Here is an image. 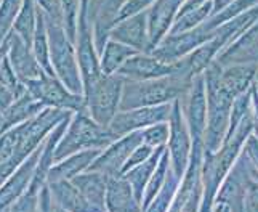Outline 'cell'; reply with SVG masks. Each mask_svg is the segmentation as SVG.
Here are the masks:
<instances>
[{
    "instance_id": "8992f818",
    "label": "cell",
    "mask_w": 258,
    "mask_h": 212,
    "mask_svg": "<svg viewBox=\"0 0 258 212\" xmlns=\"http://www.w3.org/2000/svg\"><path fill=\"white\" fill-rule=\"evenodd\" d=\"M123 81L125 79L117 73L103 74L98 81L84 90L87 113L106 127L109 126V122L120 108Z\"/></svg>"
},
{
    "instance_id": "d590c367",
    "label": "cell",
    "mask_w": 258,
    "mask_h": 212,
    "mask_svg": "<svg viewBox=\"0 0 258 212\" xmlns=\"http://www.w3.org/2000/svg\"><path fill=\"white\" fill-rule=\"evenodd\" d=\"M180 182L181 179L178 177L172 169L170 172H168L167 175V180L164 183V187L161 188V191L157 193V196L154 198V201L151 202L149 207L146 210H151V212H162V210H168L172 206V202H173V198H175V194L178 191V187H180Z\"/></svg>"
},
{
    "instance_id": "4316f807",
    "label": "cell",
    "mask_w": 258,
    "mask_h": 212,
    "mask_svg": "<svg viewBox=\"0 0 258 212\" xmlns=\"http://www.w3.org/2000/svg\"><path fill=\"white\" fill-rule=\"evenodd\" d=\"M165 146H159L156 148V151L151 154L145 163H141L138 166H135L133 169L127 171L125 174H122V177L125 180H128V183L132 185L133 191H135V196L137 199L143 204V196H145V190L148 187V183L153 177L156 167L159 164V159H161L162 153H164ZM143 207V206H141Z\"/></svg>"
},
{
    "instance_id": "7402d4cb",
    "label": "cell",
    "mask_w": 258,
    "mask_h": 212,
    "mask_svg": "<svg viewBox=\"0 0 258 212\" xmlns=\"http://www.w3.org/2000/svg\"><path fill=\"white\" fill-rule=\"evenodd\" d=\"M43 108H45V106L35 100L32 93L26 88V92L18 96V98L2 113V118H0V135H2L4 132L10 130L12 127L20 126V124L32 119L34 116H37Z\"/></svg>"
},
{
    "instance_id": "484cf974",
    "label": "cell",
    "mask_w": 258,
    "mask_h": 212,
    "mask_svg": "<svg viewBox=\"0 0 258 212\" xmlns=\"http://www.w3.org/2000/svg\"><path fill=\"white\" fill-rule=\"evenodd\" d=\"M47 183L51 191L53 202H55V210H92L90 204L73 183V180H55Z\"/></svg>"
},
{
    "instance_id": "83f0119b",
    "label": "cell",
    "mask_w": 258,
    "mask_h": 212,
    "mask_svg": "<svg viewBox=\"0 0 258 212\" xmlns=\"http://www.w3.org/2000/svg\"><path fill=\"white\" fill-rule=\"evenodd\" d=\"M138 50L132 48L130 45L117 42L114 39H108L104 43V48L100 53V61H101V69L104 74H115L120 69V66L125 61L133 57Z\"/></svg>"
},
{
    "instance_id": "52a82bcc",
    "label": "cell",
    "mask_w": 258,
    "mask_h": 212,
    "mask_svg": "<svg viewBox=\"0 0 258 212\" xmlns=\"http://www.w3.org/2000/svg\"><path fill=\"white\" fill-rule=\"evenodd\" d=\"M204 140H192V149L189 163L181 177L180 187L173 198V202L168 210L172 212H191L201 210L204 196Z\"/></svg>"
},
{
    "instance_id": "4fadbf2b",
    "label": "cell",
    "mask_w": 258,
    "mask_h": 212,
    "mask_svg": "<svg viewBox=\"0 0 258 212\" xmlns=\"http://www.w3.org/2000/svg\"><path fill=\"white\" fill-rule=\"evenodd\" d=\"M143 143L141 130L130 132V134L115 138L109 146H106L98 157L88 167V171H96L106 174L108 177H120L123 166L128 161L132 151L138 145Z\"/></svg>"
},
{
    "instance_id": "30bf717a",
    "label": "cell",
    "mask_w": 258,
    "mask_h": 212,
    "mask_svg": "<svg viewBox=\"0 0 258 212\" xmlns=\"http://www.w3.org/2000/svg\"><path fill=\"white\" fill-rule=\"evenodd\" d=\"M168 127H170V135H168L167 149L168 154H170L172 171L181 179L189 163V156L192 149V137L188 127V122L184 119L180 100H175L172 103V114L168 118Z\"/></svg>"
},
{
    "instance_id": "d4e9b609",
    "label": "cell",
    "mask_w": 258,
    "mask_h": 212,
    "mask_svg": "<svg viewBox=\"0 0 258 212\" xmlns=\"http://www.w3.org/2000/svg\"><path fill=\"white\" fill-rule=\"evenodd\" d=\"M258 77V65H228L221 66L220 79L228 92L234 96L247 92Z\"/></svg>"
},
{
    "instance_id": "ac0fdd59",
    "label": "cell",
    "mask_w": 258,
    "mask_h": 212,
    "mask_svg": "<svg viewBox=\"0 0 258 212\" xmlns=\"http://www.w3.org/2000/svg\"><path fill=\"white\" fill-rule=\"evenodd\" d=\"M109 39L125 43L138 51H153L149 40L146 10L115 23L109 32Z\"/></svg>"
},
{
    "instance_id": "ba28073f",
    "label": "cell",
    "mask_w": 258,
    "mask_h": 212,
    "mask_svg": "<svg viewBox=\"0 0 258 212\" xmlns=\"http://www.w3.org/2000/svg\"><path fill=\"white\" fill-rule=\"evenodd\" d=\"M252 161L242 149L241 156L237 157V161L225 177L223 183L220 185L217 196L213 199L212 210H244L247 185L252 179Z\"/></svg>"
},
{
    "instance_id": "f1b7e54d",
    "label": "cell",
    "mask_w": 258,
    "mask_h": 212,
    "mask_svg": "<svg viewBox=\"0 0 258 212\" xmlns=\"http://www.w3.org/2000/svg\"><path fill=\"white\" fill-rule=\"evenodd\" d=\"M37 15H39L37 0H23L21 10L18 13L13 28V32L20 35L23 40L31 43V45H32L35 26H37Z\"/></svg>"
},
{
    "instance_id": "681fc988",
    "label": "cell",
    "mask_w": 258,
    "mask_h": 212,
    "mask_svg": "<svg viewBox=\"0 0 258 212\" xmlns=\"http://www.w3.org/2000/svg\"><path fill=\"white\" fill-rule=\"evenodd\" d=\"M256 84H258V77H256Z\"/></svg>"
},
{
    "instance_id": "5b68a950",
    "label": "cell",
    "mask_w": 258,
    "mask_h": 212,
    "mask_svg": "<svg viewBox=\"0 0 258 212\" xmlns=\"http://www.w3.org/2000/svg\"><path fill=\"white\" fill-rule=\"evenodd\" d=\"M115 140L109 127L95 121L87 111L73 114L63 137L59 138L55 151V163L82 149L100 148L104 149Z\"/></svg>"
},
{
    "instance_id": "60d3db41",
    "label": "cell",
    "mask_w": 258,
    "mask_h": 212,
    "mask_svg": "<svg viewBox=\"0 0 258 212\" xmlns=\"http://www.w3.org/2000/svg\"><path fill=\"white\" fill-rule=\"evenodd\" d=\"M244 153L248 156V159H250L252 164L255 166V169L258 171V137L253 132L244 143Z\"/></svg>"
},
{
    "instance_id": "f546056e",
    "label": "cell",
    "mask_w": 258,
    "mask_h": 212,
    "mask_svg": "<svg viewBox=\"0 0 258 212\" xmlns=\"http://www.w3.org/2000/svg\"><path fill=\"white\" fill-rule=\"evenodd\" d=\"M32 50L35 53V58L39 60L40 66L50 74H55L50 61V47H48V32H47V23L45 15L39 5V15H37V26H35L34 39H32Z\"/></svg>"
},
{
    "instance_id": "5bb4252c",
    "label": "cell",
    "mask_w": 258,
    "mask_h": 212,
    "mask_svg": "<svg viewBox=\"0 0 258 212\" xmlns=\"http://www.w3.org/2000/svg\"><path fill=\"white\" fill-rule=\"evenodd\" d=\"M180 101L192 140H204L207 127V90L204 73L194 76L191 88Z\"/></svg>"
},
{
    "instance_id": "277c9868",
    "label": "cell",
    "mask_w": 258,
    "mask_h": 212,
    "mask_svg": "<svg viewBox=\"0 0 258 212\" xmlns=\"http://www.w3.org/2000/svg\"><path fill=\"white\" fill-rule=\"evenodd\" d=\"M45 23L48 32V47H50V61L55 74L61 79L69 90L77 95H84V82L77 58V47L69 37L61 21L48 16L45 12Z\"/></svg>"
},
{
    "instance_id": "44dd1931",
    "label": "cell",
    "mask_w": 258,
    "mask_h": 212,
    "mask_svg": "<svg viewBox=\"0 0 258 212\" xmlns=\"http://www.w3.org/2000/svg\"><path fill=\"white\" fill-rule=\"evenodd\" d=\"M109 179L106 174L96 171H85L73 179V183L82 193V196L90 204L92 210H106V191Z\"/></svg>"
},
{
    "instance_id": "cb8c5ba5",
    "label": "cell",
    "mask_w": 258,
    "mask_h": 212,
    "mask_svg": "<svg viewBox=\"0 0 258 212\" xmlns=\"http://www.w3.org/2000/svg\"><path fill=\"white\" fill-rule=\"evenodd\" d=\"M106 210L109 212H137L143 210L132 185L123 177H111L106 191Z\"/></svg>"
},
{
    "instance_id": "7bdbcfd3",
    "label": "cell",
    "mask_w": 258,
    "mask_h": 212,
    "mask_svg": "<svg viewBox=\"0 0 258 212\" xmlns=\"http://www.w3.org/2000/svg\"><path fill=\"white\" fill-rule=\"evenodd\" d=\"M39 210H55V202H53V196L48 183L42 188L39 194Z\"/></svg>"
},
{
    "instance_id": "7a4b0ae2",
    "label": "cell",
    "mask_w": 258,
    "mask_h": 212,
    "mask_svg": "<svg viewBox=\"0 0 258 212\" xmlns=\"http://www.w3.org/2000/svg\"><path fill=\"white\" fill-rule=\"evenodd\" d=\"M253 132V118L252 108L245 114V118L239 122L231 135H228L220 149L215 153H207L204 149V167H202V179H204V196L201 210H212L213 199H215L220 185L223 183L225 177L234 166L237 157L241 156L244 143Z\"/></svg>"
},
{
    "instance_id": "f35d334b",
    "label": "cell",
    "mask_w": 258,
    "mask_h": 212,
    "mask_svg": "<svg viewBox=\"0 0 258 212\" xmlns=\"http://www.w3.org/2000/svg\"><path fill=\"white\" fill-rule=\"evenodd\" d=\"M156 0H127L123 7L120 8L119 12V16H117V21L123 20V18H128L135 13H140V12H145L148 8L153 5Z\"/></svg>"
},
{
    "instance_id": "603a6c76",
    "label": "cell",
    "mask_w": 258,
    "mask_h": 212,
    "mask_svg": "<svg viewBox=\"0 0 258 212\" xmlns=\"http://www.w3.org/2000/svg\"><path fill=\"white\" fill-rule=\"evenodd\" d=\"M101 151L103 149H100V148L82 149V151H77V153L71 154L64 159H61V161H58L51 166L47 182L73 180L74 177H77L79 174L85 172Z\"/></svg>"
},
{
    "instance_id": "2e32d148",
    "label": "cell",
    "mask_w": 258,
    "mask_h": 212,
    "mask_svg": "<svg viewBox=\"0 0 258 212\" xmlns=\"http://www.w3.org/2000/svg\"><path fill=\"white\" fill-rule=\"evenodd\" d=\"M42 146L43 145H40L31 156L26 157L0 187V210H10L15 202L29 188L42 153Z\"/></svg>"
},
{
    "instance_id": "9c48e42d",
    "label": "cell",
    "mask_w": 258,
    "mask_h": 212,
    "mask_svg": "<svg viewBox=\"0 0 258 212\" xmlns=\"http://www.w3.org/2000/svg\"><path fill=\"white\" fill-rule=\"evenodd\" d=\"M26 88L45 108H58L64 111H87L84 95H77L61 82L56 74L43 73L39 79L26 84Z\"/></svg>"
},
{
    "instance_id": "7dc6e473",
    "label": "cell",
    "mask_w": 258,
    "mask_h": 212,
    "mask_svg": "<svg viewBox=\"0 0 258 212\" xmlns=\"http://www.w3.org/2000/svg\"><path fill=\"white\" fill-rule=\"evenodd\" d=\"M252 175H253V177H255V179H256V180H258V171H256V169H255V166H253V167H252Z\"/></svg>"
},
{
    "instance_id": "ffe728a7",
    "label": "cell",
    "mask_w": 258,
    "mask_h": 212,
    "mask_svg": "<svg viewBox=\"0 0 258 212\" xmlns=\"http://www.w3.org/2000/svg\"><path fill=\"white\" fill-rule=\"evenodd\" d=\"M183 2L184 0H156V2L146 10L149 40H151L153 50L165 39V35L170 32Z\"/></svg>"
},
{
    "instance_id": "e0dca14e",
    "label": "cell",
    "mask_w": 258,
    "mask_h": 212,
    "mask_svg": "<svg viewBox=\"0 0 258 212\" xmlns=\"http://www.w3.org/2000/svg\"><path fill=\"white\" fill-rule=\"evenodd\" d=\"M7 57L10 60V63L15 69L16 76L20 77V81L26 85L31 81L39 79L43 73H47L39 63V60L35 58V53L32 50V45L23 40L20 35L12 32L8 37V50Z\"/></svg>"
},
{
    "instance_id": "d6986e66",
    "label": "cell",
    "mask_w": 258,
    "mask_h": 212,
    "mask_svg": "<svg viewBox=\"0 0 258 212\" xmlns=\"http://www.w3.org/2000/svg\"><path fill=\"white\" fill-rule=\"evenodd\" d=\"M215 61L221 66L258 65V20L234 42L221 50Z\"/></svg>"
},
{
    "instance_id": "6da1fadb",
    "label": "cell",
    "mask_w": 258,
    "mask_h": 212,
    "mask_svg": "<svg viewBox=\"0 0 258 212\" xmlns=\"http://www.w3.org/2000/svg\"><path fill=\"white\" fill-rule=\"evenodd\" d=\"M192 79L194 76L191 74L188 66H186V61L181 69H178L168 76L146 79V81L125 79L122 87L119 111L140 108V106H156V104L172 103L175 100H181L191 88Z\"/></svg>"
},
{
    "instance_id": "8d00e7d4",
    "label": "cell",
    "mask_w": 258,
    "mask_h": 212,
    "mask_svg": "<svg viewBox=\"0 0 258 212\" xmlns=\"http://www.w3.org/2000/svg\"><path fill=\"white\" fill-rule=\"evenodd\" d=\"M141 134H143V143L153 148L167 146L168 135H170V127H168V122H157L143 129Z\"/></svg>"
},
{
    "instance_id": "1f68e13d",
    "label": "cell",
    "mask_w": 258,
    "mask_h": 212,
    "mask_svg": "<svg viewBox=\"0 0 258 212\" xmlns=\"http://www.w3.org/2000/svg\"><path fill=\"white\" fill-rule=\"evenodd\" d=\"M172 169V164H170V154H168V149L165 146L164 153L161 156V159H159V164L156 167V171L153 174V177H151V180L148 183V187L145 190V196H143V210H146L149 207L151 202L154 201V198L157 196V193L161 191V188L164 187V183L167 180V175L168 172H170Z\"/></svg>"
},
{
    "instance_id": "9a60e30c",
    "label": "cell",
    "mask_w": 258,
    "mask_h": 212,
    "mask_svg": "<svg viewBox=\"0 0 258 212\" xmlns=\"http://www.w3.org/2000/svg\"><path fill=\"white\" fill-rule=\"evenodd\" d=\"M213 31H209L206 24L201 23L199 26H196V28L189 31H184L180 34H167L165 39L153 50V53L168 61H178L184 58L186 55H189L198 47H201L204 42L212 39Z\"/></svg>"
},
{
    "instance_id": "74e56055",
    "label": "cell",
    "mask_w": 258,
    "mask_h": 212,
    "mask_svg": "<svg viewBox=\"0 0 258 212\" xmlns=\"http://www.w3.org/2000/svg\"><path fill=\"white\" fill-rule=\"evenodd\" d=\"M154 151H156V148L149 146V145H146V143L138 145V146L132 151L130 157H128V161L125 163V166H123L122 174H125L127 171L133 169V167H135V166H138V164H141V163H145L146 159H148L151 154H153Z\"/></svg>"
},
{
    "instance_id": "d6a6232c",
    "label": "cell",
    "mask_w": 258,
    "mask_h": 212,
    "mask_svg": "<svg viewBox=\"0 0 258 212\" xmlns=\"http://www.w3.org/2000/svg\"><path fill=\"white\" fill-rule=\"evenodd\" d=\"M258 5V0H233L229 5H226L223 10H220L217 13H212L206 21H204V24H206V28L209 31H213L215 28H218V26H221L223 23L233 20V18L242 15L244 12H247L248 8H252Z\"/></svg>"
},
{
    "instance_id": "e575fe53",
    "label": "cell",
    "mask_w": 258,
    "mask_h": 212,
    "mask_svg": "<svg viewBox=\"0 0 258 212\" xmlns=\"http://www.w3.org/2000/svg\"><path fill=\"white\" fill-rule=\"evenodd\" d=\"M23 0H0V47L13 32L15 21L21 10Z\"/></svg>"
},
{
    "instance_id": "bcb514c9",
    "label": "cell",
    "mask_w": 258,
    "mask_h": 212,
    "mask_svg": "<svg viewBox=\"0 0 258 212\" xmlns=\"http://www.w3.org/2000/svg\"><path fill=\"white\" fill-rule=\"evenodd\" d=\"M7 50H8V39H7V42L4 43L2 47H0V63H2V60H4V57L7 55Z\"/></svg>"
},
{
    "instance_id": "f6af8a7d",
    "label": "cell",
    "mask_w": 258,
    "mask_h": 212,
    "mask_svg": "<svg viewBox=\"0 0 258 212\" xmlns=\"http://www.w3.org/2000/svg\"><path fill=\"white\" fill-rule=\"evenodd\" d=\"M88 4H90V0H81V15H79V20H81V18H87Z\"/></svg>"
},
{
    "instance_id": "7c38bea8",
    "label": "cell",
    "mask_w": 258,
    "mask_h": 212,
    "mask_svg": "<svg viewBox=\"0 0 258 212\" xmlns=\"http://www.w3.org/2000/svg\"><path fill=\"white\" fill-rule=\"evenodd\" d=\"M184 66V60L168 61L157 57L153 51H138L130 57L125 63L120 66L117 74L123 79H133V81H146V79H156L175 73Z\"/></svg>"
},
{
    "instance_id": "c3c4849f",
    "label": "cell",
    "mask_w": 258,
    "mask_h": 212,
    "mask_svg": "<svg viewBox=\"0 0 258 212\" xmlns=\"http://www.w3.org/2000/svg\"><path fill=\"white\" fill-rule=\"evenodd\" d=\"M0 118H2V113H0Z\"/></svg>"
},
{
    "instance_id": "4dcf8cb0",
    "label": "cell",
    "mask_w": 258,
    "mask_h": 212,
    "mask_svg": "<svg viewBox=\"0 0 258 212\" xmlns=\"http://www.w3.org/2000/svg\"><path fill=\"white\" fill-rule=\"evenodd\" d=\"M213 12V0H207L206 4H202L201 7H196L192 10H186L178 13L176 20L172 26V29L168 34H180L184 31H189L196 26H199L204 23Z\"/></svg>"
},
{
    "instance_id": "ee69618b",
    "label": "cell",
    "mask_w": 258,
    "mask_h": 212,
    "mask_svg": "<svg viewBox=\"0 0 258 212\" xmlns=\"http://www.w3.org/2000/svg\"><path fill=\"white\" fill-rule=\"evenodd\" d=\"M252 118H253V134L258 137V84L252 87Z\"/></svg>"
},
{
    "instance_id": "3957f363",
    "label": "cell",
    "mask_w": 258,
    "mask_h": 212,
    "mask_svg": "<svg viewBox=\"0 0 258 212\" xmlns=\"http://www.w3.org/2000/svg\"><path fill=\"white\" fill-rule=\"evenodd\" d=\"M221 65L212 61L204 71L207 90V127L204 135V149L207 153H215L221 148L228 135L231 111L236 96L228 92L220 79Z\"/></svg>"
},
{
    "instance_id": "8fae6325",
    "label": "cell",
    "mask_w": 258,
    "mask_h": 212,
    "mask_svg": "<svg viewBox=\"0 0 258 212\" xmlns=\"http://www.w3.org/2000/svg\"><path fill=\"white\" fill-rule=\"evenodd\" d=\"M172 103L140 106V108L117 111L108 127L114 134V137L119 138L130 134V132L143 130L157 122H168V118L172 114Z\"/></svg>"
},
{
    "instance_id": "b9f144b4",
    "label": "cell",
    "mask_w": 258,
    "mask_h": 212,
    "mask_svg": "<svg viewBox=\"0 0 258 212\" xmlns=\"http://www.w3.org/2000/svg\"><path fill=\"white\" fill-rule=\"evenodd\" d=\"M18 93H15L13 90H10L8 87H5L4 84H0V113H4L8 106H10L16 98H18Z\"/></svg>"
},
{
    "instance_id": "ab89813d",
    "label": "cell",
    "mask_w": 258,
    "mask_h": 212,
    "mask_svg": "<svg viewBox=\"0 0 258 212\" xmlns=\"http://www.w3.org/2000/svg\"><path fill=\"white\" fill-rule=\"evenodd\" d=\"M244 210L258 212V180L255 179L253 175H252L250 182H248V185H247Z\"/></svg>"
},
{
    "instance_id": "836d02e7",
    "label": "cell",
    "mask_w": 258,
    "mask_h": 212,
    "mask_svg": "<svg viewBox=\"0 0 258 212\" xmlns=\"http://www.w3.org/2000/svg\"><path fill=\"white\" fill-rule=\"evenodd\" d=\"M61 23L73 42H77L79 15H81V0H56Z\"/></svg>"
}]
</instances>
